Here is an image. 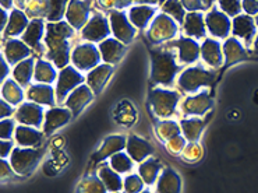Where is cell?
Here are the masks:
<instances>
[{
    "mask_svg": "<svg viewBox=\"0 0 258 193\" xmlns=\"http://www.w3.org/2000/svg\"><path fill=\"white\" fill-rule=\"evenodd\" d=\"M241 6L248 16H257L258 14V0H241Z\"/></svg>",
    "mask_w": 258,
    "mask_h": 193,
    "instance_id": "obj_49",
    "label": "cell"
},
{
    "mask_svg": "<svg viewBox=\"0 0 258 193\" xmlns=\"http://www.w3.org/2000/svg\"><path fill=\"white\" fill-rule=\"evenodd\" d=\"M7 73H9V67H7L6 62H5V59L2 58V80L6 79Z\"/></svg>",
    "mask_w": 258,
    "mask_h": 193,
    "instance_id": "obj_56",
    "label": "cell"
},
{
    "mask_svg": "<svg viewBox=\"0 0 258 193\" xmlns=\"http://www.w3.org/2000/svg\"><path fill=\"white\" fill-rule=\"evenodd\" d=\"M16 3H17L18 7H21V9H25L27 3H28V0H16Z\"/></svg>",
    "mask_w": 258,
    "mask_h": 193,
    "instance_id": "obj_59",
    "label": "cell"
},
{
    "mask_svg": "<svg viewBox=\"0 0 258 193\" xmlns=\"http://www.w3.org/2000/svg\"><path fill=\"white\" fill-rule=\"evenodd\" d=\"M113 72V67L110 65H99L95 69H92L90 74L87 76V84L95 94H99L106 84V81Z\"/></svg>",
    "mask_w": 258,
    "mask_h": 193,
    "instance_id": "obj_20",
    "label": "cell"
},
{
    "mask_svg": "<svg viewBox=\"0 0 258 193\" xmlns=\"http://www.w3.org/2000/svg\"><path fill=\"white\" fill-rule=\"evenodd\" d=\"M162 168L161 163L155 158H148L143 161V164L138 168V175L143 178L145 185H152L159 175V171Z\"/></svg>",
    "mask_w": 258,
    "mask_h": 193,
    "instance_id": "obj_32",
    "label": "cell"
},
{
    "mask_svg": "<svg viewBox=\"0 0 258 193\" xmlns=\"http://www.w3.org/2000/svg\"><path fill=\"white\" fill-rule=\"evenodd\" d=\"M114 193H120V192H114Z\"/></svg>",
    "mask_w": 258,
    "mask_h": 193,
    "instance_id": "obj_64",
    "label": "cell"
},
{
    "mask_svg": "<svg viewBox=\"0 0 258 193\" xmlns=\"http://www.w3.org/2000/svg\"><path fill=\"white\" fill-rule=\"evenodd\" d=\"M13 141L10 140H2V158H6L9 154H12Z\"/></svg>",
    "mask_w": 258,
    "mask_h": 193,
    "instance_id": "obj_52",
    "label": "cell"
},
{
    "mask_svg": "<svg viewBox=\"0 0 258 193\" xmlns=\"http://www.w3.org/2000/svg\"><path fill=\"white\" fill-rule=\"evenodd\" d=\"M181 181L173 169H163L156 182V193H180Z\"/></svg>",
    "mask_w": 258,
    "mask_h": 193,
    "instance_id": "obj_21",
    "label": "cell"
},
{
    "mask_svg": "<svg viewBox=\"0 0 258 193\" xmlns=\"http://www.w3.org/2000/svg\"><path fill=\"white\" fill-rule=\"evenodd\" d=\"M110 24H112V31L114 36L121 41L123 43H130L133 38L136 35V28L133 27L132 23L123 12L113 10L110 12Z\"/></svg>",
    "mask_w": 258,
    "mask_h": 193,
    "instance_id": "obj_10",
    "label": "cell"
},
{
    "mask_svg": "<svg viewBox=\"0 0 258 193\" xmlns=\"http://www.w3.org/2000/svg\"><path fill=\"white\" fill-rule=\"evenodd\" d=\"M205 23L208 25L211 34L216 38H226L230 34V28H232L230 18L223 12H219L216 9L211 10L205 18Z\"/></svg>",
    "mask_w": 258,
    "mask_h": 193,
    "instance_id": "obj_11",
    "label": "cell"
},
{
    "mask_svg": "<svg viewBox=\"0 0 258 193\" xmlns=\"http://www.w3.org/2000/svg\"><path fill=\"white\" fill-rule=\"evenodd\" d=\"M16 118L20 123L27 126L39 127L43 119V111L39 107V104L25 103L17 109Z\"/></svg>",
    "mask_w": 258,
    "mask_h": 193,
    "instance_id": "obj_13",
    "label": "cell"
},
{
    "mask_svg": "<svg viewBox=\"0 0 258 193\" xmlns=\"http://www.w3.org/2000/svg\"><path fill=\"white\" fill-rule=\"evenodd\" d=\"M99 52L106 63H117L123 58L126 49L123 46V43L119 42L117 39L106 38L99 43Z\"/></svg>",
    "mask_w": 258,
    "mask_h": 193,
    "instance_id": "obj_23",
    "label": "cell"
},
{
    "mask_svg": "<svg viewBox=\"0 0 258 193\" xmlns=\"http://www.w3.org/2000/svg\"><path fill=\"white\" fill-rule=\"evenodd\" d=\"M2 178H3V179H5V178H10V176H12V164H9L6 161V160H5V158H3V160H2Z\"/></svg>",
    "mask_w": 258,
    "mask_h": 193,
    "instance_id": "obj_53",
    "label": "cell"
},
{
    "mask_svg": "<svg viewBox=\"0 0 258 193\" xmlns=\"http://www.w3.org/2000/svg\"><path fill=\"white\" fill-rule=\"evenodd\" d=\"M162 9L163 12L169 14L177 23H183V20H184V7L180 3V0H166Z\"/></svg>",
    "mask_w": 258,
    "mask_h": 193,
    "instance_id": "obj_42",
    "label": "cell"
},
{
    "mask_svg": "<svg viewBox=\"0 0 258 193\" xmlns=\"http://www.w3.org/2000/svg\"><path fill=\"white\" fill-rule=\"evenodd\" d=\"M223 56H225V63L228 66L236 65L239 62L244 61L248 58L244 45L237 39V38H228L225 43H223Z\"/></svg>",
    "mask_w": 258,
    "mask_h": 193,
    "instance_id": "obj_19",
    "label": "cell"
},
{
    "mask_svg": "<svg viewBox=\"0 0 258 193\" xmlns=\"http://www.w3.org/2000/svg\"><path fill=\"white\" fill-rule=\"evenodd\" d=\"M108 189L99 176H88L80 183L78 193H106Z\"/></svg>",
    "mask_w": 258,
    "mask_h": 193,
    "instance_id": "obj_41",
    "label": "cell"
},
{
    "mask_svg": "<svg viewBox=\"0 0 258 193\" xmlns=\"http://www.w3.org/2000/svg\"><path fill=\"white\" fill-rule=\"evenodd\" d=\"M172 46L179 49V59L181 63H192L198 59L200 56V46L198 43L191 38H180L179 41L170 42Z\"/></svg>",
    "mask_w": 258,
    "mask_h": 193,
    "instance_id": "obj_24",
    "label": "cell"
},
{
    "mask_svg": "<svg viewBox=\"0 0 258 193\" xmlns=\"http://www.w3.org/2000/svg\"><path fill=\"white\" fill-rule=\"evenodd\" d=\"M212 107V100L208 95V92H201L197 95L188 96L186 101L183 103V114L184 115H196V116H201L204 115L207 111H210Z\"/></svg>",
    "mask_w": 258,
    "mask_h": 193,
    "instance_id": "obj_18",
    "label": "cell"
},
{
    "mask_svg": "<svg viewBox=\"0 0 258 193\" xmlns=\"http://www.w3.org/2000/svg\"><path fill=\"white\" fill-rule=\"evenodd\" d=\"M127 146V139L124 136H117V134H114V136H109L105 139L103 141V144L101 146V149L96 151V154H94V157H92V161H96V163H99V161H102V160H106L108 157H112L114 154H117V153H120L124 147Z\"/></svg>",
    "mask_w": 258,
    "mask_h": 193,
    "instance_id": "obj_15",
    "label": "cell"
},
{
    "mask_svg": "<svg viewBox=\"0 0 258 193\" xmlns=\"http://www.w3.org/2000/svg\"><path fill=\"white\" fill-rule=\"evenodd\" d=\"M219 6L222 9V12L230 17L239 16L243 10L241 0H219Z\"/></svg>",
    "mask_w": 258,
    "mask_h": 193,
    "instance_id": "obj_45",
    "label": "cell"
},
{
    "mask_svg": "<svg viewBox=\"0 0 258 193\" xmlns=\"http://www.w3.org/2000/svg\"><path fill=\"white\" fill-rule=\"evenodd\" d=\"M180 100L177 91H169L163 88H154L150 92V103L155 115L159 118H169L174 114L176 105Z\"/></svg>",
    "mask_w": 258,
    "mask_h": 193,
    "instance_id": "obj_3",
    "label": "cell"
},
{
    "mask_svg": "<svg viewBox=\"0 0 258 193\" xmlns=\"http://www.w3.org/2000/svg\"><path fill=\"white\" fill-rule=\"evenodd\" d=\"M180 132L181 129L174 121H162L156 125V133L163 141H169L176 136H180Z\"/></svg>",
    "mask_w": 258,
    "mask_h": 193,
    "instance_id": "obj_39",
    "label": "cell"
},
{
    "mask_svg": "<svg viewBox=\"0 0 258 193\" xmlns=\"http://www.w3.org/2000/svg\"><path fill=\"white\" fill-rule=\"evenodd\" d=\"M2 95H3V100L9 104L17 105L23 101L24 92H23V88L14 80H6L2 87Z\"/></svg>",
    "mask_w": 258,
    "mask_h": 193,
    "instance_id": "obj_37",
    "label": "cell"
},
{
    "mask_svg": "<svg viewBox=\"0 0 258 193\" xmlns=\"http://www.w3.org/2000/svg\"><path fill=\"white\" fill-rule=\"evenodd\" d=\"M152 70L151 80L156 84L170 85L173 83L176 73L179 72V66L176 63L174 55L169 51H152Z\"/></svg>",
    "mask_w": 258,
    "mask_h": 193,
    "instance_id": "obj_2",
    "label": "cell"
},
{
    "mask_svg": "<svg viewBox=\"0 0 258 193\" xmlns=\"http://www.w3.org/2000/svg\"><path fill=\"white\" fill-rule=\"evenodd\" d=\"M34 79L41 84H52L56 80V70L49 62L38 61L35 65Z\"/></svg>",
    "mask_w": 258,
    "mask_h": 193,
    "instance_id": "obj_38",
    "label": "cell"
},
{
    "mask_svg": "<svg viewBox=\"0 0 258 193\" xmlns=\"http://www.w3.org/2000/svg\"><path fill=\"white\" fill-rule=\"evenodd\" d=\"M73 30L67 23H57V24L48 25V34L45 42L48 45L49 54L48 58L60 69L67 67L69 63V52H70V43L69 38L73 36Z\"/></svg>",
    "mask_w": 258,
    "mask_h": 193,
    "instance_id": "obj_1",
    "label": "cell"
},
{
    "mask_svg": "<svg viewBox=\"0 0 258 193\" xmlns=\"http://www.w3.org/2000/svg\"><path fill=\"white\" fill-rule=\"evenodd\" d=\"M5 23H6V12L2 10V30H5Z\"/></svg>",
    "mask_w": 258,
    "mask_h": 193,
    "instance_id": "obj_60",
    "label": "cell"
},
{
    "mask_svg": "<svg viewBox=\"0 0 258 193\" xmlns=\"http://www.w3.org/2000/svg\"><path fill=\"white\" fill-rule=\"evenodd\" d=\"M67 20L69 24H72L74 28H81L87 23L90 16V2L87 0H72L69 9H67Z\"/></svg>",
    "mask_w": 258,
    "mask_h": 193,
    "instance_id": "obj_14",
    "label": "cell"
},
{
    "mask_svg": "<svg viewBox=\"0 0 258 193\" xmlns=\"http://www.w3.org/2000/svg\"><path fill=\"white\" fill-rule=\"evenodd\" d=\"M254 20H255V25H257V28H258V14L255 16V18H254Z\"/></svg>",
    "mask_w": 258,
    "mask_h": 193,
    "instance_id": "obj_62",
    "label": "cell"
},
{
    "mask_svg": "<svg viewBox=\"0 0 258 193\" xmlns=\"http://www.w3.org/2000/svg\"><path fill=\"white\" fill-rule=\"evenodd\" d=\"M158 0H119V9L120 7H126L132 3H138L141 6V3H151V5H155Z\"/></svg>",
    "mask_w": 258,
    "mask_h": 193,
    "instance_id": "obj_51",
    "label": "cell"
},
{
    "mask_svg": "<svg viewBox=\"0 0 258 193\" xmlns=\"http://www.w3.org/2000/svg\"><path fill=\"white\" fill-rule=\"evenodd\" d=\"M67 0H49V21H59L66 10Z\"/></svg>",
    "mask_w": 258,
    "mask_h": 193,
    "instance_id": "obj_44",
    "label": "cell"
},
{
    "mask_svg": "<svg viewBox=\"0 0 258 193\" xmlns=\"http://www.w3.org/2000/svg\"><path fill=\"white\" fill-rule=\"evenodd\" d=\"M177 32V24L168 14H159L154 18L148 31V39L152 43H159L173 38Z\"/></svg>",
    "mask_w": 258,
    "mask_h": 193,
    "instance_id": "obj_6",
    "label": "cell"
},
{
    "mask_svg": "<svg viewBox=\"0 0 258 193\" xmlns=\"http://www.w3.org/2000/svg\"><path fill=\"white\" fill-rule=\"evenodd\" d=\"M109 32H110V30H109L108 20L103 17V16H101V14H95L90 20V23L84 27L83 36H84L87 41L96 42V41L106 39Z\"/></svg>",
    "mask_w": 258,
    "mask_h": 193,
    "instance_id": "obj_12",
    "label": "cell"
},
{
    "mask_svg": "<svg viewBox=\"0 0 258 193\" xmlns=\"http://www.w3.org/2000/svg\"><path fill=\"white\" fill-rule=\"evenodd\" d=\"M127 154L133 158V161L136 163H143L145 158L152 153V146L145 141L144 139L138 137V136H130L127 139Z\"/></svg>",
    "mask_w": 258,
    "mask_h": 193,
    "instance_id": "obj_22",
    "label": "cell"
},
{
    "mask_svg": "<svg viewBox=\"0 0 258 193\" xmlns=\"http://www.w3.org/2000/svg\"><path fill=\"white\" fill-rule=\"evenodd\" d=\"M41 157H42V153L35 149H31V147L16 149L13 150L10 156V164L14 172H17L18 175H30L38 167Z\"/></svg>",
    "mask_w": 258,
    "mask_h": 193,
    "instance_id": "obj_4",
    "label": "cell"
},
{
    "mask_svg": "<svg viewBox=\"0 0 258 193\" xmlns=\"http://www.w3.org/2000/svg\"><path fill=\"white\" fill-rule=\"evenodd\" d=\"M13 5V0H2V6L3 9H10Z\"/></svg>",
    "mask_w": 258,
    "mask_h": 193,
    "instance_id": "obj_58",
    "label": "cell"
},
{
    "mask_svg": "<svg viewBox=\"0 0 258 193\" xmlns=\"http://www.w3.org/2000/svg\"><path fill=\"white\" fill-rule=\"evenodd\" d=\"M205 122L197 118H192V119H183L180 123L181 132L183 136L186 137L188 141H197L201 136V133L204 130Z\"/></svg>",
    "mask_w": 258,
    "mask_h": 193,
    "instance_id": "obj_35",
    "label": "cell"
},
{
    "mask_svg": "<svg viewBox=\"0 0 258 193\" xmlns=\"http://www.w3.org/2000/svg\"><path fill=\"white\" fill-rule=\"evenodd\" d=\"M155 9L151 6H136L130 9V21L137 28H144L154 16Z\"/></svg>",
    "mask_w": 258,
    "mask_h": 193,
    "instance_id": "obj_36",
    "label": "cell"
},
{
    "mask_svg": "<svg viewBox=\"0 0 258 193\" xmlns=\"http://www.w3.org/2000/svg\"><path fill=\"white\" fill-rule=\"evenodd\" d=\"M99 5L106 9H112V7H119V0H99Z\"/></svg>",
    "mask_w": 258,
    "mask_h": 193,
    "instance_id": "obj_55",
    "label": "cell"
},
{
    "mask_svg": "<svg viewBox=\"0 0 258 193\" xmlns=\"http://www.w3.org/2000/svg\"><path fill=\"white\" fill-rule=\"evenodd\" d=\"M83 81H84V76L80 72H77L74 67L67 66L64 69H61L60 74H59V79H57V85H56L57 101L63 103L64 96H67V94L70 91L76 90Z\"/></svg>",
    "mask_w": 258,
    "mask_h": 193,
    "instance_id": "obj_7",
    "label": "cell"
},
{
    "mask_svg": "<svg viewBox=\"0 0 258 193\" xmlns=\"http://www.w3.org/2000/svg\"><path fill=\"white\" fill-rule=\"evenodd\" d=\"M14 134L18 144L23 147H36L42 143V133L27 125H20L16 127Z\"/></svg>",
    "mask_w": 258,
    "mask_h": 193,
    "instance_id": "obj_26",
    "label": "cell"
},
{
    "mask_svg": "<svg viewBox=\"0 0 258 193\" xmlns=\"http://www.w3.org/2000/svg\"><path fill=\"white\" fill-rule=\"evenodd\" d=\"M2 118H6V116H10L13 114V108H12V104H9L7 101H2Z\"/></svg>",
    "mask_w": 258,
    "mask_h": 193,
    "instance_id": "obj_54",
    "label": "cell"
},
{
    "mask_svg": "<svg viewBox=\"0 0 258 193\" xmlns=\"http://www.w3.org/2000/svg\"><path fill=\"white\" fill-rule=\"evenodd\" d=\"M181 5L186 10H190L191 13L205 9L203 0H181Z\"/></svg>",
    "mask_w": 258,
    "mask_h": 193,
    "instance_id": "obj_50",
    "label": "cell"
},
{
    "mask_svg": "<svg viewBox=\"0 0 258 193\" xmlns=\"http://www.w3.org/2000/svg\"><path fill=\"white\" fill-rule=\"evenodd\" d=\"M27 27H28V18H27V16L23 12H20L18 9H16L10 14V20H9L7 28H5V34L7 36L20 35Z\"/></svg>",
    "mask_w": 258,
    "mask_h": 193,
    "instance_id": "obj_34",
    "label": "cell"
},
{
    "mask_svg": "<svg viewBox=\"0 0 258 193\" xmlns=\"http://www.w3.org/2000/svg\"><path fill=\"white\" fill-rule=\"evenodd\" d=\"M92 92L88 85H78L77 88L70 92V95L66 100L67 108L72 111L73 115H78L83 109L85 108V105H88L92 100Z\"/></svg>",
    "mask_w": 258,
    "mask_h": 193,
    "instance_id": "obj_16",
    "label": "cell"
},
{
    "mask_svg": "<svg viewBox=\"0 0 258 193\" xmlns=\"http://www.w3.org/2000/svg\"><path fill=\"white\" fill-rule=\"evenodd\" d=\"M252 52L258 56V34L255 35V39H254V43H252Z\"/></svg>",
    "mask_w": 258,
    "mask_h": 193,
    "instance_id": "obj_57",
    "label": "cell"
},
{
    "mask_svg": "<svg viewBox=\"0 0 258 193\" xmlns=\"http://www.w3.org/2000/svg\"><path fill=\"white\" fill-rule=\"evenodd\" d=\"M201 55L205 63H208L210 66L218 67L223 63V49L221 43L215 39H205L203 46H201Z\"/></svg>",
    "mask_w": 258,
    "mask_h": 193,
    "instance_id": "obj_25",
    "label": "cell"
},
{
    "mask_svg": "<svg viewBox=\"0 0 258 193\" xmlns=\"http://www.w3.org/2000/svg\"><path fill=\"white\" fill-rule=\"evenodd\" d=\"M232 32H233L234 38H239L246 45H252L257 35V25H255V20L252 16L248 14H239L233 18L232 21Z\"/></svg>",
    "mask_w": 258,
    "mask_h": 193,
    "instance_id": "obj_9",
    "label": "cell"
},
{
    "mask_svg": "<svg viewBox=\"0 0 258 193\" xmlns=\"http://www.w3.org/2000/svg\"><path fill=\"white\" fill-rule=\"evenodd\" d=\"M181 157L188 163H197L203 157V147L197 141H190L188 144H186L184 150L181 151Z\"/></svg>",
    "mask_w": 258,
    "mask_h": 193,
    "instance_id": "obj_43",
    "label": "cell"
},
{
    "mask_svg": "<svg viewBox=\"0 0 258 193\" xmlns=\"http://www.w3.org/2000/svg\"><path fill=\"white\" fill-rule=\"evenodd\" d=\"M141 193H151V192H147V190H145V192H141Z\"/></svg>",
    "mask_w": 258,
    "mask_h": 193,
    "instance_id": "obj_63",
    "label": "cell"
},
{
    "mask_svg": "<svg viewBox=\"0 0 258 193\" xmlns=\"http://www.w3.org/2000/svg\"><path fill=\"white\" fill-rule=\"evenodd\" d=\"M166 147L172 154H181V151L186 147V137L183 136H176L173 139L166 141Z\"/></svg>",
    "mask_w": 258,
    "mask_h": 193,
    "instance_id": "obj_47",
    "label": "cell"
},
{
    "mask_svg": "<svg viewBox=\"0 0 258 193\" xmlns=\"http://www.w3.org/2000/svg\"><path fill=\"white\" fill-rule=\"evenodd\" d=\"M214 81V73L205 70L203 67H190L181 73L177 84L186 92H194L198 88L210 85Z\"/></svg>",
    "mask_w": 258,
    "mask_h": 193,
    "instance_id": "obj_5",
    "label": "cell"
},
{
    "mask_svg": "<svg viewBox=\"0 0 258 193\" xmlns=\"http://www.w3.org/2000/svg\"><path fill=\"white\" fill-rule=\"evenodd\" d=\"M2 140H10L12 137L13 132H16V129H14V122L10 121V119H5V121H2Z\"/></svg>",
    "mask_w": 258,
    "mask_h": 193,
    "instance_id": "obj_48",
    "label": "cell"
},
{
    "mask_svg": "<svg viewBox=\"0 0 258 193\" xmlns=\"http://www.w3.org/2000/svg\"><path fill=\"white\" fill-rule=\"evenodd\" d=\"M5 56L9 63L16 65L18 62H23L27 56H30V48L23 41L10 39L5 43Z\"/></svg>",
    "mask_w": 258,
    "mask_h": 193,
    "instance_id": "obj_27",
    "label": "cell"
},
{
    "mask_svg": "<svg viewBox=\"0 0 258 193\" xmlns=\"http://www.w3.org/2000/svg\"><path fill=\"white\" fill-rule=\"evenodd\" d=\"M43 35V21L42 18H35L32 20L27 30H25L24 35H23V41H24L28 46L31 48L39 49V42Z\"/></svg>",
    "mask_w": 258,
    "mask_h": 193,
    "instance_id": "obj_30",
    "label": "cell"
},
{
    "mask_svg": "<svg viewBox=\"0 0 258 193\" xmlns=\"http://www.w3.org/2000/svg\"><path fill=\"white\" fill-rule=\"evenodd\" d=\"M124 190L126 193H141L144 187V181L140 175H128L124 179Z\"/></svg>",
    "mask_w": 258,
    "mask_h": 193,
    "instance_id": "obj_46",
    "label": "cell"
},
{
    "mask_svg": "<svg viewBox=\"0 0 258 193\" xmlns=\"http://www.w3.org/2000/svg\"><path fill=\"white\" fill-rule=\"evenodd\" d=\"M30 101L39 105H49L52 107L54 104V91L52 85L49 84H35L30 87L27 92Z\"/></svg>",
    "mask_w": 258,
    "mask_h": 193,
    "instance_id": "obj_28",
    "label": "cell"
},
{
    "mask_svg": "<svg viewBox=\"0 0 258 193\" xmlns=\"http://www.w3.org/2000/svg\"><path fill=\"white\" fill-rule=\"evenodd\" d=\"M72 111L66 108H52L45 115V134H52L59 127L64 126L72 119Z\"/></svg>",
    "mask_w": 258,
    "mask_h": 193,
    "instance_id": "obj_17",
    "label": "cell"
},
{
    "mask_svg": "<svg viewBox=\"0 0 258 193\" xmlns=\"http://www.w3.org/2000/svg\"><path fill=\"white\" fill-rule=\"evenodd\" d=\"M184 31L187 35L196 36V38H203L205 36L204 28V17L201 13L192 12L186 16V23H184Z\"/></svg>",
    "mask_w": 258,
    "mask_h": 193,
    "instance_id": "obj_33",
    "label": "cell"
},
{
    "mask_svg": "<svg viewBox=\"0 0 258 193\" xmlns=\"http://www.w3.org/2000/svg\"><path fill=\"white\" fill-rule=\"evenodd\" d=\"M101 52L92 43H83L73 52V63L80 70H90L95 69L101 61Z\"/></svg>",
    "mask_w": 258,
    "mask_h": 193,
    "instance_id": "obj_8",
    "label": "cell"
},
{
    "mask_svg": "<svg viewBox=\"0 0 258 193\" xmlns=\"http://www.w3.org/2000/svg\"><path fill=\"white\" fill-rule=\"evenodd\" d=\"M35 72V66H34V59L30 58V59H25V61L20 62L18 65H16L14 70H13V76H14V80L17 81L18 84L23 85V87H27L30 84L31 79L34 77L32 74Z\"/></svg>",
    "mask_w": 258,
    "mask_h": 193,
    "instance_id": "obj_31",
    "label": "cell"
},
{
    "mask_svg": "<svg viewBox=\"0 0 258 193\" xmlns=\"http://www.w3.org/2000/svg\"><path fill=\"white\" fill-rule=\"evenodd\" d=\"M110 167L117 174H127L133 168V158L126 153H117L110 157Z\"/></svg>",
    "mask_w": 258,
    "mask_h": 193,
    "instance_id": "obj_40",
    "label": "cell"
},
{
    "mask_svg": "<svg viewBox=\"0 0 258 193\" xmlns=\"http://www.w3.org/2000/svg\"><path fill=\"white\" fill-rule=\"evenodd\" d=\"M214 2H215V0H203V3H204L205 7H211Z\"/></svg>",
    "mask_w": 258,
    "mask_h": 193,
    "instance_id": "obj_61",
    "label": "cell"
},
{
    "mask_svg": "<svg viewBox=\"0 0 258 193\" xmlns=\"http://www.w3.org/2000/svg\"><path fill=\"white\" fill-rule=\"evenodd\" d=\"M98 175L101 178V181L103 182V185L106 186L109 192H120V189L124 186V183L121 181L120 175L114 171L112 167H108V165H102L99 168V172Z\"/></svg>",
    "mask_w": 258,
    "mask_h": 193,
    "instance_id": "obj_29",
    "label": "cell"
}]
</instances>
